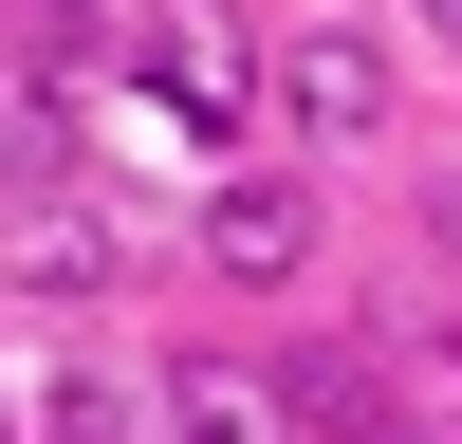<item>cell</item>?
Returning a JSON list of instances; mask_svg holds the SVG:
<instances>
[{
    "label": "cell",
    "instance_id": "6da1fadb",
    "mask_svg": "<svg viewBox=\"0 0 462 444\" xmlns=\"http://www.w3.org/2000/svg\"><path fill=\"white\" fill-rule=\"evenodd\" d=\"M130 74H148V111H185V130H241V111L278 93V56H259L241 0H148V19H130Z\"/></svg>",
    "mask_w": 462,
    "mask_h": 444
},
{
    "label": "cell",
    "instance_id": "7a4b0ae2",
    "mask_svg": "<svg viewBox=\"0 0 462 444\" xmlns=\"http://www.w3.org/2000/svg\"><path fill=\"white\" fill-rule=\"evenodd\" d=\"M278 111H296L315 148L389 130V37H370V19H315V37H278Z\"/></svg>",
    "mask_w": 462,
    "mask_h": 444
},
{
    "label": "cell",
    "instance_id": "3957f363",
    "mask_svg": "<svg viewBox=\"0 0 462 444\" xmlns=\"http://www.w3.org/2000/svg\"><path fill=\"white\" fill-rule=\"evenodd\" d=\"M204 278H241V296L315 278V185H296V167H241V185L204 204Z\"/></svg>",
    "mask_w": 462,
    "mask_h": 444
},
{
    "label": "cell",
    "instance_id": "277c9868",
    "mask_svg": "<svg viewBox=\"0 0 462 444\" xmlns=\"http://www.w3.org/2000/svg\"><path fill=\"white\" fill-rule=\"evenodd\" d=\"M0 278H19V296H111V278H130V222L74 204V185H37V204H0Z\"/></svg>",
    "mask_w": 462,
    "mask_h": 444
},
{
    "label": "cell",
    "instance_id": "5b68a950",
    "mask_svg": "<svg viewBox=\"0 0 462 444\" xmlns=\"http://www.w3.org/2000/svg\"><path fill=\"white\" fill-rule=\"evenodd\" d=\"M148 407H167V444H296V407H278V352H185Z\"/></svg>",
    "mask_w": 462,
    "mask_h": 444
},
{
    "label": "cell",
    "instance_id": "8992f818",
    "mask_svg": "<svg viewBox=\"0 0 462 444\" xmlns=\"http://www.w3.org/2000/svg\"><path fill=\"white\" fill-rule=\"evenodd\" d=\"M278 407H296L315 444H389V389H370V352H333V333H315V352H278Z\"/></svg>",
    "mask_w": 462,
    "mask_h": 444
},
{
    "label": "cell",
    "instance_id": "52a82bcc",
    "mask_svg": "<svg viewBox=\"0 0 462 444\" xmlns=\"http://www.w3.org/2000/svg\"><path fill=\"white\" fill-rule=\"evenodd\" d=\"M37 167H74V111H56V56L0 74V204H37Z\"/></svg>",
    "mask_w": 462,
    "mask_h": 444
},
{
    "label": "cell",
    "instance_id": "ba28073f",
    "mask_svg": "<svg viewBox=\"0 0 462 444\" xmlns=\"http://www.w3.org/2000/svg\"><path fill=\"white\" fill-rule=\"evenodd\" d=\"M37 444H167V407H148L130 370H56V389H37Z\"/></svg>",
    "mask_w": 462,
    "mask_h": 444
},
{
    "label": "cell",
    "instance_id": "9c48e42d",
    "mask_svg": "<svg viewBox=\"0 0 462 444\" xmlns=\"http://www.w3.org/2000/svg\"><path fill=\"white\" fill-rule=\"evenodd\" d=\"M426 241H444V259H462V167H426Z\"/></svg>",
    "mask_w": 462,
    "mask_h": 444
},
{
    "label": "cell",
    "instance_id": "30bf717a",
    "mask_svg": "<svg viewBox=\"0 0 462 444\" xmlns=\"http://www.w3.org/2000/svg\"><path fill=\"white\" fill-rule=\"evenodd\" d=\"M19 19H56V37H74V19H93V0H19Z\"/></svg>",
    "mask_w": 462,
    "mask_h": 444
},
{
    "label": "cell",
    "instance_id": "8fae6325",
    "mask_svg": "<svg viewBox=\"0 0 462 444\" xmlns=\"http://www.w3.org/2000/svg\"><path fill=\"white\" fill-rule=\"evenodd\" d=\"M389 444H407V426H389Z\"/></svg>",
    "mask_w": 462,
    "mask_h": 444
}]
</instances>
